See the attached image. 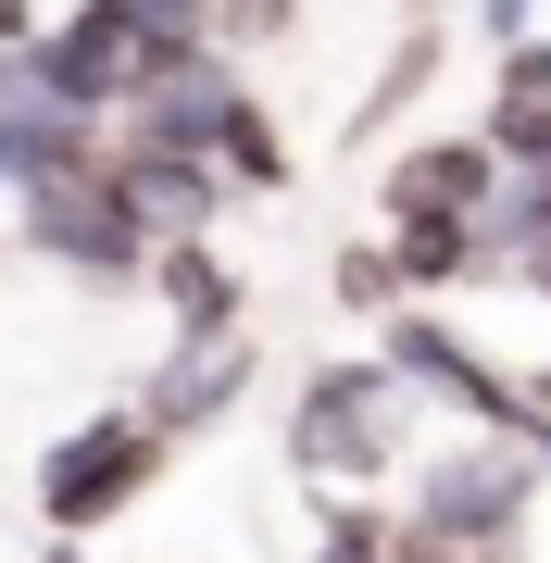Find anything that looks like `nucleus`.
<instances>
[{
    "label": "nucleus",
    "mask_w": 551,
    "mask_h": 563,
    "mask_svg": "<svg viewBox=\"0 0 551 563\" xmlns=\"http://www.w3.org/2000/svg\"><path fill=\"white\" fill-rule=\"evenodd\" d=\"M527 463H539V476H551V413H539V426H527Z\"/></svg>",
    "instance_id": "obj_18"
},
{
    "label": "nucleus",
    "mask_w": 551,
    "mask_h": 563,
    "mask_svg": "<svg viewBox=\"0 0 551 563\" xmlns=\"http://www.w3.org/2000/svg\"><path fill=\"white\" fill-rule=\"evenodd\" d=\"M489 51H502V88H489V101H551V25L539 13L502 0V13H489Z\"/></svg>",
    "instance_id": "obj_14"
},
{
    "label": "nucleus",
    "mask_w": 551,
    "mask_h": 563,
    "mask_svg": "<svg viewBox=\"0 0 551 563\" xmlns=\"http://www.w3.org/2000/svg\"><path fill=\"white\" fill-rule=\"evenodd\" d=\"M288 163H301V151H288L276 101H264V88H239V113H225V139H213V188H225V201H276Z\"/></svg>",
    "instance_id": "obj_10"
},
{
    "label": "nucleus",
    "mask_w": 551,
    "mask_h": 563,
    "mask_svg": "<svg viewBox=\"0 0 551 563\" xmlns=\"http://www.w3.org/2000/svg\"><path fill=\"white\" fill-rule=\"evenodd\" d=\"M476 151H489L502 176H551V101H489Z\"/></svg>",
    "instance_id": "obj_15"
},
{
    "label": "nucleus",
    "mask_w": 551,
    "mask_h": 563,
    "mask_svg": "<svg viewBox=\"0 0 551 563\" xmlns=\"http://www.w3.org/2000/svg\"><path fill=\"white\" fill-rule=\"evenodd\" d=\"M38 563H101V551H76V539H51V551H38Z\"/></svg>",
    "instance_id": "obj_19"
},
{
    "label": "nucleus",
    "mask_w": 551,
    "mask_h": 563,
    "mask_svg": "<svg viewBox=\"0 0 551 563\" xmlns=\"http://www.w3.org/2000/svg\"><path fill=\"white\" fill-rule=\"evenodd\" d=\"M327 276H339V301H351V313H376V325L401 313V288H388V251H376V239H351V251L327 263Z\"/></svg>",
    "instance_id": "obj_16"
},
{
    "label": "nucleus",
    "mask_w": 551,
    "mask_h": 563,
    "mask_svg": "<svg viewBox=\"0 0 551 563\" xmlns=\"http://www.w3.org/2000/svg\"><path fill=\"white\" fill-rule=\"evenodd\" d=\"M164 463H176V451H164V439H151L139 413L113 401V413L63 426V439L38 451L25 501H38V526H51V539H76V551H88V539H101V526H113L125 501H151V488H164Z\"/></svg>",
    "instance_id": "obj_2"
},
{
    "label": "nucleus",
    "mask_w": 551,
    "mask_h": 563,
    "mask_svg": "<svg viewBox=\"0 0 551 563\" xmlns=\"http://www.w3.org/2000/svg\"><path fill=\"white\" fill-rule=\"evenodd\" d=\"M151 301L176 313V351H225V339H251V276L225 263L213 239H176V251H151Z\"/></svg>",
    "instance_id": "obj_9"
},
{
    "label": "nucleus",
    "mask_w": 551,
    "mask_h": 563,
    "mask_svg": "<svg viewBox=\"0 0 551 563\" xmlns=\"http://www.w3.org/2000/svg\"><path fill=\"white\" fill-rule=\"evenodd\" d=\"M13 251L63 263L76 288H139V276H151V239L113 213V188H101V176H76V188H38V201H13Z\"/></svg>",
    "instance_id": "obj_6"
},
{
    "label": "nucleus",
    "mask_w": 551,
    "mask_h": 563,
    "mask_svg": "<svg viewBox=\"0 0 551 563\" xmlns=\"http://www.w3.org/2000/svg\"><path fill=\"white\" fill-rule=\"evenodd\" d=\"M439 51H451V25H439V13H414V25H401V51L376 63V88L351 101V151H364V139H388V113H414V101H427Z\"/></svg>",
    "instance_id": "obj_12"
},
{
    "label": "nucleus",
    "mask_w": 551,
    "mask_h": 563,
    "mask_svg": "<svg viewBox=\"0 0 551 563\" xmlns=\"http://www.w3.org/2000/svg\"><path fill=\"white\" fill-rule=\"evenodd\" d=\"M414 451V388L388 363H313L288 388V476H313V501H364L388 463Z\"/></svg>",
    "instance_id": "obj_1"
},
{
    "label": "nucleus",
    "mask_w": 551,
    "mask_h": 563,
    "mask_svg": "<svg viewBox=\"0 0 551 563\" xmlns=\"http://www.w3.org/2000/svg\"><path fill=\"white\" fill-rule=\"evenodd\" d=\"M527 413H551V363H539V376H527Z\"/></svg>",
    "instance_id": "obj_20"
},
{
    "label": "nucleus",
    "mask_w": 551,
    "mask_h": 563,
    "mask_svg": "<svg viewBox=\"0 0 551 563\" xmlns=\"http://www.w3.org/2000/svg\"><path fill=\"white\" fill-rule=\"evenodd\" d=\"M388 288H401V313H427L439 288H464L476 276V225H388Z\"/></svg>",
    "instance_id": "obj_11"
},
{
    "label": "nucleus",
    "mask_w": 551,
    "mask_h": 563,
    "mask_svg": "<svg viewBox=\"0 0 551 563\" xmlns=\"http://www.w3.org/2000/svg\"><path fill=\"white\" fill-rule=\"evenodd\" d=\"M401 551V514L388 501H313V551L301 563H388Z\"/></svg>",
    "instance_id": "obj_13"
},
{
    "label": "nucleus",
    "mask_w": 551,
    "mask_h": 563,
    "mask_svg": "<svg viewBox=\"0 0 551 563\" xmlns=\"http://www.w3.org/2000/svg\"><path fill=\"white\" fill-rule=\"evenodd\" d=\"M376 363L414 388V401H451L476 439H514V451H527V426H539V413H527V376H502V363L464 339V325H439V313H388V325H376Z\"/></svg>",
    "instance_id": "obj_4"
},
{
    "label": "nucleus",
    "mask_w": 551,
    "mask_h": 563,
    "mask_svg": "<svg viewBox=\"0 0 551 563\" xmlns=\"http://www.w3.org/2000/svg\"><path fill=\"white\" fill-rule=\"evenodd\" d=\"M13 88L113 139L125 88H139V63H125V0H76V13H38V51L13 63Z\"/></svg>",
    "instance_id": "obj_5"
},
{
    "label": "nucleus",
    "mask_w": 551,
    "mask_h": 563,
    "mask_svg": "<svg viewBox=\"0 0 551 563\" xmlns=\"http://www.w3.org/2000/svg\"><path fill=\"white\" fill-rule=\"evenodd\" d=\"M527 501H539V463L514 451V439H451V451L414 463L401 526H414V539H439V551H514Z\"/></svg>",
    "instance_id": "obj_3"
},
{
    "label": "nucleus",
    "mask_w": 551,
    "mask_h": 563,
    "mask_svg": "<svg viewBox=\"0 0 551 563\" xmlns=\"http://www.w3.org/2000/svg\"><path fill=\"white\" fill-rule=\"evenodd\" d=\"M514 276H527V288H539V301H551V239H539V251H527V263H514Z\"/></svg>",
    "instance_id": "obj_17"
},
{
    "label": "nucleus",
    "mask_w": 551,
    "mask_h": 563,
    "mask_svg": "<svg viewBox=\"0 0 551 563\" xmlns=\"http://www.w3.org/2000/svg\"><path fill=\"white\" fill-rule=\"evenodd\" d=\"M489 188H502V163L476 151V125H464V139H414L401 163H388L376 213H388V225H476Z\"/></svg>",
    "instance_id": "obj_8"
},
{
    "label": "nucleus",
    "mask_w": 551,
    "mask_h": 563,
    "mask_svg": "<svg viewBox=\"0 0 551 563\" xmlns=\"http://www.w3.org/2000/svg\"><path fill=\"white\" fill-rule=\"evenodd\" d=\"M251 376H264V339H225V351H164V363L139 376V401H125V413H139L164 451H188L201 426H225V413H239V388H251Z\"/></svg>",
    "instance_id": "obj_7"
}]
</instances>
